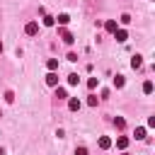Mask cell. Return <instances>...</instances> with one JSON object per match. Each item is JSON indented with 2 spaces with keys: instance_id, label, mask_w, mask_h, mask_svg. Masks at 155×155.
Listing matches in <instances>:
<instances>
[{
  "instance_id": "obj_8",
  "label": "cell",
  "mask_w": 155,
  "mask_h": 155,
  "mask_svg": "<svg viewBox=\"0 0 155 155\" xmlns=\"http://www.w3.org/2000/svg\"><path fill=\"white\" fill-rule=\"evenodd\" d=\"M68 22H70V17H68L65 12H63V15H58V24H68Z\"/></svg>"
},
{
  "instance_id": "obj_13",
  "label": "cell",
  "mask_w": 155,
  "mask_h": 155,
  "mask_svg": "<svg viewBox=\"0 0 155 155\" xmlns=\"http://www.w3.org/2000/svg\"><path fill=\"white\" fill-rule=\"evenodd\" d=\"M68 82H70V85H78V82H80V78H78V75H75V73H73V75H70V78H68Z\"/></svg>"
},
{
  "instance_id": "obj_11",
  "label": "cell",
  "mask_w": 155,
  "mask_h": 155,
  "mask_svg": "<svg viewBox=\"0 0 155 155\" xmlns=\"http://www.w3.org/2000/svg\"><path fill=\"white\" fill-rule=\"evenodd\" d=\"M143 92H145V94H150V92H153V82H150V80L143 85Z\"/></svg>"
},
{
  "instance_id": "obj_9",
  "label": "cell",
  "mask_w": 155,
  "mask_h": 155,
  "mask_svg": "<svg viewBox=\"0 0 155 155\" xmlns=\"http://www.w3.org/2000/svg\"><path fill=\"white\" fill-rule=\"evenodd\" d=\"M104 27H107V31H116V22H114V19H109Z\"/></svg>"
},
{
  "instance_id": "obj_16",
  "label": "cell",
  "mask_w": 155,
  "mask_h": 155,
  "mask_svg": "<svg viewBox=\"0 0 155 155\" xmlns=\"http://www.w3.org/2000/svg\"><path fill=\"white\" fill-rule=\"evenodd\" d=\"M75 155H87V148H78V150H75Z\"/></svg>"
},
{
  "instance_id": "obj_2",
  "label": "cell",
  "mask_w": 155,
  "mask_h": 155,
  "mask_svg": "<svg viewBox=\"0 0 155 155\" xmlns=\"http://www.w3.org/2000/svg\"><path fill=\"white\" fill-rule=\"evenodd\" d=\"M46 82H48L51 87H56V85H58V75H56V73H48V75H46Z\"/></svg>"
},
{
  "instance_id": "obj_7",
  "label": "cell",
  "mask_w": 155,
  "mask_h": 155,
  "mask_svg": "<svg viewBox=\"0 0 155 155\" xmlns=\"http://www.w3.org/2000/svg\"><path fill=\"white\" fill-rule=\"evenodd\" d=\"M46 65H48V70L53 73V70L58 68V61H56V58H48V63H46Z\"/></svg>"
},
{
  "instance_id": "obj_4",
  "label": "cell",
  "mask_w": 155,
  "mask_h": 155,
  "mask_svg": "<svg viewBox=\"0 0 155 155\" xmlns=\"http://www.w3.org/2000/svg\"><path fill=\"white\" fill-rule=\"evenodd\" d=\"M99 148H104V150H107V148H111V138L102 136V138H99Z\"/></svg>"
},
{
  "instance_id": "obj_15",
  "label": "cell",
  "mask_w": 155,
  "mask_h": 155,
  "mask_svg": "<svg viewBox=\"0 0 155 155\" xmlns=\"http://www.w3.org/2000/svg\"><path fill=\"white\" fill-rule=\"evenodd\" d=\"M114 85H116V87H121V85H124V78H121V75H116V78H114Z\"/></svg>"
},
{
  "instance_id": "obj_3",
  "label": "cell",
  "mask_w": 155,
  "mask_h": 155,
  "mask_svg": "<svg viewBox=\"0 0 155 155\" xmlns=\"http://www.w3.org/2000/svg\"><path fill=\"white\" fill-rule=\"evenodd\" d=\"M68 107H70V111H78V109H80V99H78V97H73V99L68 102Z\"/></svg>"
},
{
  "instance_id": "obj_10",
  "label": "cell",
  "mask_w": 155,
  "mask_h": 155,
  "mask_svg": "<svg viewBox=\"0 0 155 155\" xmlns=\"http://www.w3.org/2000/svg\"><path fill=\"white\" fill-rule=\"evenodd\" d=\"M63 41H65V44H73V34H70V31H63Z\"/></svg>"
},
{
  "instance_id": "obj_6",
  "label": "cell",
  "mask_w": 155,
  "mask_h": 155,
  "mask_svg": "<svg viewBox=\"0 0 155 155\" xmlns=\"http://www.w3.org/2000/svg\"><path fill=\"white\" fill-rule=\"evenodd\" d=\"M131 65H133V68H140V65H143V58H140V56H133Z\"/></svg>"
},
{
  "instance_id": "obj_5",
  "label": "cell",
  "mask_w": 155,
  "mask_h": 155,
  "mask_svg": "<svg viewBox=\"0 0 155 155\" xmlns=\"http://www.w3.org/2000/svg\"><path fill=\"white\" fill-rule=\"evenodd\" d=\"M114 36H116V41H126V36H128V34H126L124 29H116V31H114Z\"/></svg>"
},
{
  "instance_id": "obj_17",
  "label": "cell",
  "mask_w": 155,
  "mask_h": 155,
  "mask_svg": "<svg viewBox=\"0 0 155 155\" xmlns=\"http://www.w3.org/2000/svg\"><path fill=\"white\" fill-rule=\"evenodd\" d=\"M0 51H2V44H0Z\"/></svg>"
},
{
  "instance_id": "obj_1",
  "label": "cell",
  "mask_w": 155,
  "mask_h": 155,
  "mask_svg": "<svg viewBox=\"0 0 155 155\" xmlns=\"http://www.w3.org/2000/svg\"><path fill=\"white\" fill-rule=\"evenodd\" d=\"M36 31H39V24H36V22H29V24H27V34H29V36H34Z\"/></svg>"
},
{
  "instance_id": "obj_14",
  "label": "cell",
  "mask_w": 155,
  "mask_h": 155,
  "mask_svg": "<svg viewBox=\"0 0 155 155\" xmlns=\"http://www.w3.org/2000/svg\"><path fill=\"white\" fill-rule=\"evenodd\" d=\"M136 138H138V140L145 138V128H136Z\"/></svg>"
},
{
  "instance_id": "obj_12",
  "label": "cell",
  "mask_w": 155,
  "mask_h": 155,
  "mask_svg": "<svg viewBox=\"0 0 155 155\" xmlns=\"http://www.w3.org/2000/svg\"><path fill=\"white\" fill-rule=\"evenodd\" d=\"M116 145H119V148H126V145H128V138H124V136H121V138L116 140Z\"/></svg>"
}]
</instances>
